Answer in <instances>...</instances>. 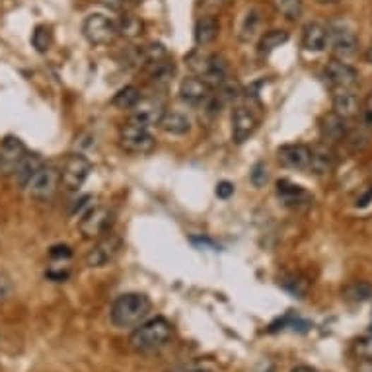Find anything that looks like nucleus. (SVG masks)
I'll list each match as a JSON object with an SVG mask.
<instances>
[{"mask_svg": "<svg viewBox=\"0 0 372 372\" xmlns=\"http://www.w3.org/2000/svg\"><path fill=\"white\" fill-rule=\"evenodd\" d=\"M119 143H121V148L125 152L137 154V156L152 152L154 146H156V140L150 135V131L133 121L121 127V131H119Z\"/></svg>", "mask_w": 372, "mask_h": 372, "instance_id": "4", "label": "nucleus"}, {"mask_svg": "<svg viewBox=\"0 0 372 372\" xmlns=\"http://www.w3.org/2000/svg\"><path fill=\"white\" fill-rule=\"evenodd\" d=\"M320 4H335V2H340V0H318Z\"/></svg>", "mask_w": 372, "mask_h": 372, "instance_id": "44", "label": "nucleus"}, {"mask_svg": "<svg viewBox=\"0 0 372 372\" xmlns=\"http://www.w3.org/2000/svg\"><path fill=\"white\" fill-rule=\"evenodd\" d=\"M371 330H372V328H371Z\"/></svg>", "mask_w": 372, "mask_h": 372, "instance_id": "47", "label": "nucleus"}, {"mask_svg": "<svg viewBox=\"0 0 372 372\" xmlns=\"http://www.w3.org/2000/svg\"><path fill=\"white\" fill-rule=\"evenodd\" d=\"M333 114H337L343 119H351L359 114V97L351 88L333 90Z\"/></svg>", "mask_w": 372, "mask_h": 372, "instance_id": "18", "label": "nucleus"}, {"mask_svg": "<svg viewBox=\"0 0 372 372\" xmlns=\"http://www.w3.org/2000/svg\"><path fill=\"white\" fill-rule=\"evenodd\" d=\"M82 33L92 45H107L117 35V24L104 14H90L82 24Z\"/></svg>", "mask_w": 372, "mask_h": 372, "instance_id": "6", "label": "nucleus"}, {"mask_svg": "<svg viewBox=\"0 0 372 372\" xmlns=\"http://www.w3.org/2000/svg\"><path fill=\"white\" fill-rule=\"evenodd\" d=\"M172 335H174V330L168 320L152 318L135 328V332L131 333L129 337V345L133 351L146 355V353H154L162 349L172 340Z\"/></svg>", "mask_w": 372, "mask_h": 372, "instance_id": "2", "label": "nucleus"}, {"mask_svg": "<svg viewBox=\"0 0 372 372\" xmlns=\"http://www.w3.org/2000/svg\"><path fill=\"white\" fill-rule=\"evenodd\" d=\"M366 59H368V63H372V43L371 47H368V51H366Z\"/></svg>", "mask_w": 372, "mask_h": 372, "instance_id": "45", "label": "nucleus"}, {"mask_svg": "<svg viewBox=\"0 0 372 372\" xmlns=\"http://www.w3.org/2000/svg\"><path fill=\"white\" fill-rule=\"evenodd\" d=\"M328 41L332 45V53L335 55V59H345L353 57L359 47V40L356 35L347 28H332L328 30Z\"/></svg>", "mask_w": 372, "mask_h": 372, "instance_id": "12", "label": "nucleus"}, {"mask_svg": "<svg viewBox=\"0 0 372 372\" xmlns=\"http://www.w3.org/2000/svg\"><path fill=\"white\" fill-rule=\"evenodd\" d=\"M320 131H322V137H324L325 143H340L347 135V123L343 117L332 112V114L324 115Z\"/></svg>", "mask_w": 372, "mask_h": 372, "instance_id": "23", "label": "nucleus"}, {"mask_svg": "<svg viewBox=\"0 0 372 372\" xmlns=\"http://www.w3.org/2000/svg\"><path fill=\"white\" fill-rule=\"evenodd\" d=\"M90 172H92V164H90L86 156L71 154L66 158L65 166H63V172H61V184H63V187L68 193H74L86 184Z\"/></svg>", "mask_w": 372, "mask_h": 372, "instance_id": "5", "label": "nucleus"}, {"mask_svg": "<svg viewBox=\"0 0 372 372\" xmlns=\"http://www.w3.org/2000/svg\"><path fill=\"white\" fill-rule=\"evenodd\" d=\"M335 162H337V156L333 152V148L328 143H324V145H318L310 150L308 170L314 176H328L335 168Z\"/></svg>", "mask_w": 372, "mask_h": 372, "instance_id": "16", "label": "nucleus"}, {"mask_svg": "<svg viewBox=\"0 0 372 372\" xmlns=\"http://www.w3.org/2000/svg\"><path fill=\"white\" fill-rule=\"evenodd\" d=\"M232 193H234V186H232V184L220 181L219 186H217V195H219L220 199H228Z\"/></svg>", "mask_w": 372, "mask_h": 372, "instance_id": "37", "label": "nucleus"}, {"mask_svg": "<svg viewBox=\"0 0 372 372\" xmlns=\"http://www.w3.org/2000/svg\"><path fill=\"white\" fill-rule=\"evenodd\" d=\"M291 372H314L312 368H308V366H296V368H292Z\"/></svg>", "mask_w": 372, "mask_h": 372, "instance_id": "43", "label": "nucleus"}, {"mask_svg": "<svg viewBox=\"0 0 372 372\" xmlns=\"http://www.w3.org/2000/svg\"><path fill=\"white\" fill-rule=\"evenodd\" d=\"M219 35V22L215 16H201L195 24V43L197 45H210Z\"/></svg>", "mask_w": 372, "mask_h": 372, "instance_id": "25", "label": "nucleus"}, {"mask_svg": "<svg viewBox=\"0 0 372 372\" xmlns=\"http://www.w3.org/2000/svg\"><path fill=\"white\" fill-rule=\"evenodd\" d=\"M25 145L18 137H6L0 145V176L10 178L25 158Z\"/></svg>", "mask_w": 372, "mask_h": 372, "instance_id": "9", "label": "nucleus"}, {"mask_svg": "<svg viewBox=\"0 0 372 372\" xmlns=\"http://www.w3.org/2000/svg\"><path fill=\"white\" fill-rule=\"evenodd\" d=\"M158 127L168 135H187L191 131V121L181 112H164Z\"/></svg>", "mask_w": 372, "mask_h": 372, "instance_id": "24", "label": "nucleus"}, {"mask_svg": "<svg viewBox=\"0 0 372 372\" xmlns=\"http://www.w3.org/2000/svg\"><path fill=\"white\" fill-rule=\"evenodd\" d=\"M287 41H289V33L284 32V30H269V32L259 40V53H261V55H269V53H273L275 49L284 45Z\"/></svg>", "mask_w": 372, "mask_h": 372, "instance_id": "29", "label": "nucleus"}, {"mask_svg": "<svg viewBox=\"0 0 372 372\" xmlns=\"http://www.w3.org/2000/svg\"><path fill=\"white\" fill-rule=\"evenodd\" d=\"M43 166H45V162H43V158H41L40 154H25V158L20 162V166L14 170V174H12L10 178H12V181H14L20 189H25V186L30 184V179H32Z\"/></svg>", "mask_w": 372, "mask_h": 372, "instance_id": "19", "label": "nucleus"}, {"mask_svg": "<svg viewBox=\"0 0 372 372\" xmlns=\"http://www.w3.org/2000/svg\"><path fill=\"white\" fill-rule=\"evenodd\" d=\"M138 100H140V90L137 86H125V88H121L115 94L112 104L115 107H119V109H131Z\"/></svg>", "mask_w": 372, "mask_h": 372, "instance_id": "31", "label": "nucleus"}, {"mask_svg": "<svg viewBox=\"0 0 372 372\" xmlns=\"http://www.w3.org/2000/svg\"><path fill=\"white\" fill-rule=\"evenodd\" d=\"M356 372H372V361H361L356 366Z\"/></svg>", "mask_w": 372, "mask_h": 372, "instance_id": "42", "label": "nucleus"}, {"mask_svg": "<svg viewBox=\"0 0 372 372\" xmlns=\"http://www.w3.org/2000/svg\"><path fill=\"white\" fill-rule=\"evenodd\" d=\"M164 104L156 97H140L137 104L131 107V121L143 125V127H152L158 125L164 115Z\"/></svg>", "mask_w": 372, "mask_h": 372, "instance_id": "10", "label": "nucleus"}, {"mask_svg": "<svg viewBox=\"0 0 372 372\" xmlns=\"http://www.w3.org/2000/svg\"><path fill=\"white\" fill-rule=\"evenodd\" d=\"M279 284L294 299H304L310 291V281L300 273H287L279 279Z\"/></svg>", "mask_w": 372, "mask_h": 372, "instance_id": "26", "label": "nucleus"}, {"mask_svg": "<svg viewBox=\"0 0 372 372\" xmlns=\"http://www.w3.org/2000/svg\"><path fill=\"white\" fill-rule=\"evenodd\" d=\"M259 24H261V16H259V10L250 8L240 20V28H238V37L244 43H248L256 37V33L259 32Z\"/></svg>", "mask_w": 372, "mask_h": 372, "instance_id": "27", "label": "nucleus"}, {"mask_svg": "<svg viewBox=\"0 0 372 372\" xmlns=\"http://www.w3.org/2000/svg\"><path fill=\"white\" fill-rule=\"evenodd\" d=\"M189 65L197 73V76L207 82L210 88H220L222 84L228 82V65L224 57H220V55H205V57L191 55Z\"/></svg>", "mask_w": 372, "mask_h": 372, "instance_id": "3", "label": "nucleus"}, {"mask_svg": "<svg viewBox=\"0 0 372 372\" xmlns=\"http://www.w3.org/2000/svg\"><path fill=\"white\" fill-rule=\"evenodd\" d=\"M353 353L361 361H372V335H363L353 343Z\"/></svg>", "mask_w": 372, "mask_h": 372, "instance_id": "34", "label": "nucleus"}, {"mask_svg": "<svg viewBox=\"0 0 372 372\" xmlns=\"http://www.w3.org/2000/svg\"><path fill=\"white\" fill-rule=\"evenodd\" d=\"M8 292H10V283L6 279H0V302L8 296Z\"/></svg>", "mask_w": 372, "mask_h": 372, "instance_id": "40", "label": "nucleus"}, {"mask_svg": "<svg viewBox=\"0 0 372 372\" xmlns=\"http://www.w3.org/2000/svg\"><path fill=\"white\" fill-rule=\"evenodd\" d=\"M125 2H137V0H125Z\"/></svg>", "mask_w": 372, "mask_h": 372, "instance_id": "46", "label": "nucleus"}, {"mask_svg": "<svg viewBox=\"0 0 372 372\" xmlns=\"http://www.w3.org/2000/svg\"><path fill=\"white\" fill-rule=\"evenodd\" d=\"M168 372H215L209 366H203V364H181V366H174Z\"/></svg>", "mask_w": 372, "mask_h": 372, "instance_id": "36", "label": "nucleus"}, {"mask_svg": "<svg viewBox=\"0 0 372 372\" xmlns=\"http://www.w3.org/2000/svg\"><path fill=\"white\" fill-rule=\"evenodd\" d=\"M73 256V251L68 246H55V248H51V258H71Z\"/></svg>", "mask_w": 372, "mask_h": 372, "instance_id": "38", "label": "nucleus"}, {"mask_svg": "<svg viewBox=\"0 0 372 372\" xmlns=\"http://www.w3.org/2000/svg\"><path fill=\"white\" fill-rule=\"evenodd\" d=\"M59 184H61V172L55 168V166H43L32 179L30 184L25 186L28 193L32 199H37V201H45V199H51L55 191H57Z\"/></svg>", "mask_w": 372, "mask_h": 372, "instance_id": "7", "label": "nucleus"}, {"mask_svg": "<svg viewBox=\"0 0 372 372\" xmlns=\"http://www.w3.org/2000/svg\"><path fill=\"white\" fill-rule=\"evenodd\" d=\"M102 4H105L107 8L112 10H121L123 4H125V0H102Z\"/></svg>", "mask_w": 372, "mask_h": 372, "instance_id": "39", "label": "nucleus"}, {"mask_svg": "<svg viewBox=\"0 0 372 372\" xmlns=\"http://www.w3.org/2000/svg\"><path fill=\"white\" fill-rule=\"evenodd\" d=\"M341 294H343V299L349 300V302L363 304V302H368V300L372 299V284L364 283V281H356V283L347 284Z\"/></svg>", "mask_w": 372, "mask_h": 372, "instance_id": "28", "label": "nucleus"}, {"mask_svg": "<svg viewBox=\"0 0 372 372\" xmlns=\"http://www.w3.org/2000/svg\"><path fill=\"white\" fill-rule=\"evenodd\" d=\"M53 43V33L49 25H37L32 33V45L37 53H47Z\"/></svg>", "mask_w": 372, "mask_h": 372, "instance_id": "32", "label": "nucleus"}, {"mask_svg": "<svg viewBox=\"0 0 372 372\" xmlns=\"http://www.w3.org/2000/svg\"><path fill=\"white\" fill-rule=\"evenodd\" d=\"M250 179H251V184H253L256 187H263L265 184H268L269 172H268L265 162L253 164V168H251V172H250Z\"/></svg>", "mask_w": 372, "mask_h": 372, "instance_id": "35", "label": "nucleus"}, {"mask_svg": "<svg viewBox=\"0 0 372 372\" xmlns=\"http://www.w3.org/2000/svg\"><path fill=\"white\" fill-rule=\"evenodd\" d=\"M371 201H372V189L364 195V197H359V199H356V207H366Z\"/></svg>", "mask_w": 372, "mask_h": 372, "instance_id": "41", "label": "nucleus"}, {"mask_svg": "<svg viewBox=\"0 0 372 372\" xmlns=\"http://www.w3.org/2000/svg\"><path fill=\"white\" fill-rule=\"evenodd\" d=\"M143 28L145 25L140 22V18L135 16V14H123L119 24H117V33H121V35L129 37V40H135V37H138L143 33Z\"/></svg>", "mask_w": 372, "mask_h": 372, "instance_id": "30", "label": "nucleus"}, {"mask_svg": "<svg viewBox=\"0 0 372 372\" xmlns=\"http://www.w3.org/2000/svg\"><path fill=\"white\" fill-rule=\"evenodd\" d=\"M146 71H148L150 84L158 86V88H166L168 84H172L174 76H176V65L172 63L170 57L146 65Z\"/></svg>", "mask_w": 372, "mask_h": 372, "instance_id": "22", "label": "nucleus"}, {"mask_svg": "<svg viewBox=\"0 0 372 372\" xmlns=\"http://www.w3.org/2000/svg\"><path fill=\"white\" fill-rule=\"evenodd\" d=\"M275 8L279 14H283L287 20H299L302 14V0H273Z\"/></svg>", "mask_w": 372, "mask_h": 372, "instance_id": "33", "label": "nucleus"}, {"mask_svg": "<svg viewBox=\"0 0 372 372\" xmlns=\"http://www.w3.org/2000/svg\"><path fill=\"white\" fill-rule=\"evenodd\" d=\"M119 250H121V240L114 234L105 236L88 251L86 265L88 268H105V265H109L114 261Z\"/></svg>", "mask_w": 372, "mask_h": 372, "instance_id": "11", "label": "nucleus"}, {"mask_svg": "<svg viewBox=\"0 0 372 372\" xmlns=\"http://www.w3.org/2000/svg\"><path fill=\"white\" fill-rule=\"evenodd\" d=\"M277 195L289 207H300V205H308L312 201V195L308 193L304 187L296 186V184H292L289 179H281L277 184Z\"/></svg>", "mask_w": 372, "mask_h": 372, "instance_id": "20", "label": "nucleus"}, {"mask_svg": "<svg viewBox=\"0 0 372 372\" xmlns=\"http://www.w3.org/2000/svg\"><path fill=\"white\" fill-rule=\"evenodd\" d=\"M302 47L310 53H320L328 47V30L318 22H310L302 30Z\"/></svg>", "mask_w": 372, "mask_h": 372, "instance_id": "21", "label": "nucleus"}, {"mask_svg": "<svg viewBox=\"0 0 372 372\" xmlns=\"http://www.w3.org/2000/svg\"><path fill=\"white\" fill-rule=\"evenodd\" d=\"M258 129V117L251 109L238 105L232 112V140L236 145H244Z\"/></svg>", "mask_w": 372, "mask_h": 372, "instance_id": "13", "label": "nucleus"}, {"mask_svg": "<svg viewBox=\"0 0 372 372\" xmlns=\"http://www.w3.org/2000/svg\"><path fill=\"white\" fill-rule=\"evenodd\" d=\"M210 86L205 80H201L199 76H187L179 84V96L187 104H205L212 94H210Z\"/></svg>", "mask_w": 372, "mask_h": 372, "instance_id": "17", "label": "nucleus"}, {"mask_svg": "<svg viewBox=\"0 0 372 372\" xmlns=\"http://www.w3.org/2000/svg\"><path fill=\"white\" fill-rule=\"evenodd\" d=\"M277 160L287 170H308L310 164V148L304 145H284L277 150Z\"/></svg>", "mask_w": 372, "mask_h": 372, "instance_id": "14", "label": "nucleus"}, {"mask_svg": "<svg viewBox=\"0 0 372 372\" xmlns=\"http://www.w3.org/2000/svg\"><path fill=\"white\" fill-rule=\"evenodd\" d=\"M325 78L332 82L335 88H353L359 80V73L345 61L332 59L325 66Z\"/></svg>", "mask_w": 372, "mask_h": 372, "instance_id": "15", "label": "nucleus"}, {"mask_svg": "<svg viewBox=\"0 0 372 372\" xmlns=\"http://www.w3.org/2000/svg\"><path fill=\"white\" fill-rule=\"evenodd\" d=\"M112 222V212L104 205H92L88 210H84L80 215L78 230L86 240H94L105 234V230Z\"/></svg>", "mask_w": 372, "mask_h": 372, "instance_id": "8", "label": "nucleus"}, {"mask_svg": "<svg viewBox=\"0 0 372 372\" xmlns=\"http://www.w3.org/2000/svg\"><path fill=\"white\" fill-rule=\"evenodd\" d=\"M152 310V302L140 292H125L117 296L109 310V320L115 328H137L145 322Z\"/></svg>", "mask_w": 372, "mask_h": 372, "instance_id": "1", "label": "nucleus"}]
</instances>
